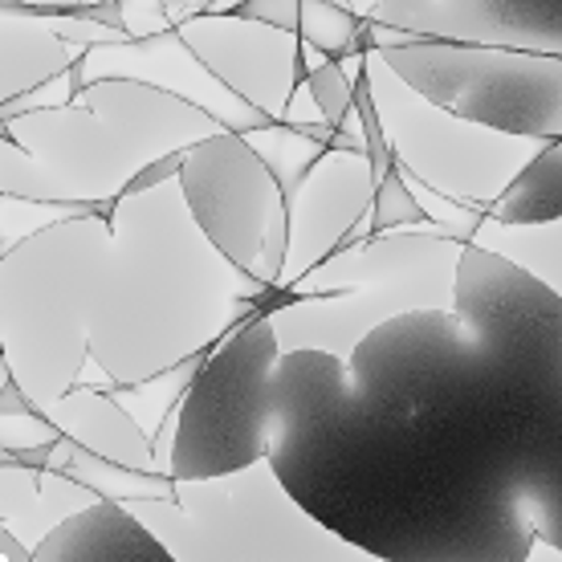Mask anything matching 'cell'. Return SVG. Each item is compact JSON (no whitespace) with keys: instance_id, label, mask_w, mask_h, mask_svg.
<instances>
[{"instance_id":"e0dca14e","label":"cell","mask_w":562,"mask_h":562,"mask_svg":"<svg viewBox=\"0 0 562 562\" xmlns=\"http://www.w3.org/2000/svg\"><path fill=\"white\" fill-rule=\"evenodd\" d=\"M90 49L61 37L37 9L0 0V102L74 70Z\"/></svg>"},{"instance_id":"2e32d148","label":"cell","mask_w":562,"mask_h":562,"mask_svg":"<svg viewBox=\"0 0 562 562\" xmlns=\"http://www.w3.org/2000/svg\"><path fill=\"white\" fill-rule=\"evenodd\" d=\"M33 562H176L151 526L119 497H99L33 547Z\"/></svg>"},{"instance_id":"836d02e7","label":"cell","mask_w":562,"mask_h":562,"mask_svg":"<svg viewBox=\"0 0 562 562\" xmlns=\"http://www.w3.org/2000/svg\"><path fill=\"white\" fill-rule=\"evenodd\" d=\"M335 4H347V9H351V0H335Z\"/></svg>"},{"instance_id":"9c48e42d","label":"cell","mask_w":562,"mask_h":562,"mask_svg":"<svg viewBox=\"0 0 562 562\" xmlns=\"http://www.w3.org/2000/svg\"><path fill=\"white\" fill-rule=\"evenodd\" d=\"M452 310L509 380L562 395V297L547 281L464 240Z\"/></svg>"},{"instance_id":"83f0119b","label":"cell","mask_w":562,"mask_h":562,"mask_svg":"<svg viewBox=\"0 0 562 562\" xmlns=\"http://www.w3.org/2000/svg\"><path fill=\"white\" fill-rule=\"evenodd\" d=\"M119 13L131 37H155V33L176 29V13L168 9V0H119Z\"/></svg>"},{"instance_id":"8992f818","label":"cell","mask_w":562,"mask_h":562,"mask_svg":"<svg viewBox=\"0 0 562 562\" xmlns=\"http://www.w3.org/2000/svg\"><path fill=\"white\" fill-rule=\"evenodd\" d=\"M278 359L269 310H257L204 355L176 416L171 477H216L269 457Z\"/></svg>"},{"instance_id":"52a82bcc","label":"cell","mask_w":562,"mask_h":562,"mask_svg":"<svg viewBox=\"0 0 562 562\" xmlns=\"http://www.w3.org/2000/svg\"><path fill=\"white\" fill-rule=\"evenodd\" d=\"M383 57L449 111L514 135L562 139V57L457 42L395 45Z\"/></svg>"},{"instance_id":"44dd1931","label":"cell","mask_w":562,"mask_h":562,"mask_svg":"<svg viewBox=\"0 0 562 562\" xmlns=\"http://www.w3.org/2000/svg\"><path fill=\"white\" fill-rule=\"evenodd\" d=\"M200 363H204V355H200V359H188V363L168 367V371H159V375H151V380H143V383L114 387V395H119V404L143 424V432L155 440V436L164 432V424L180 412L183 395H188V387L196 380Z\"/></svg>"},{"instance_id":"d6a6232c","label":"cell","mask_w":562,"mask_h":562,"mask_svg":"<svg viewBox=\"0 0 562 562\" xmlns=\"http://www.w3.org/2000/svg\"><path fill=\"white\" fill-rule=\"evenodd\" d=\"M375 4H380V0H351V9H355L359 16H363V21L371 16V9H375Z\"/></svg>"},{"instance_id":"277c9868","label":"cell","mask_w":562,"mask_h":562,"mask_svg":"<svg viewBox=\"0 0 562 562\" xmlns=\"http://www.w3.org/2000/svg\"><path fill=\"white\" fill-rule=\"evenodd\" d=\"M176 562H359L380 559L326 526L290 490L273 457L216 473L176 477L171 493L127 502Z\"/></svg>"},{"instance_id":"f546056e","label":"cell","mask_w":562,"mask_h":562,"mask_svg":"<svg viewBox=\"0 0 562 562\" xmlns=\"http://www.w3.org/2000/svg\"><path fill=\"white\" fill-rule=\"evenodd\" d=\"M240 16H254V21H266V25L278 29H294L302 21V0H240Z\"/></svg>"},{"instance_id":"5b68a950","label":"cell","mask_w":562,"mask_h":562,"mask_svg":"<svg viewBox=\"0 0 562 562\" xmlns=\"http://www.w3.org/2000/svg\"><path fill=\"white\" fill-rule=\"evenodd\" d=\"M363 86L380 114L395 168L408 180L428 183L436 192L481 212H490L509 183L521 176V168L550 143L449 111L445 102L416 90L375 45H367Z\"/></svg>"},{"instance_id":"9a60e30c","label":"cell","mask_w":562,"mask_h":562,"mask_svg":"<svg viewBox=\"0 0 562 562\" xmlns=\"http://www.w3.org/2000/svg\"><path fill=\"white\" fill-rule=\"evenodd\" d=\"M78 82H99V78H135V82H151L168 94L196 102L200 111H209L212 119H221L225 131H254L261 123H273L257 111L254 102H245L225 82L216 78L204 57L183 42L176 29L155 33V37H131L119 45H94L90 54L74 66Z\"/></svg>"},{"instance_id":"484cf974","label":"cell","mask_w":562,"mask_h":562,"mask_svg":"<svg viewBox=\"0 0 562 562\" xmlns=\"http://www.w3.org/2000/svg\"><path fill=\"white\" fill-rule=\"evenodd\" d=\"M306 86L314 90V99H318L323 114L330 119V127H338V123H342V114L351 111L355 94H359V82H355L351 74L342 70V61H338V57L323 61L318 70H310L306 74Z\"/></svg>"},{"instance_id":"d6986e66","label":"cell","mask_w":562,"mask_h":562,"mask_svg":"<svg viewBox=\"0 0 562 562\" xmlns=\"http://www.w3.org/2000/svg\"><path fill=\"white\" fill-rule=\"evenodd\" d=\"M473 245H485L493 254L518 261L562 297V216L547 225H502V221L485 216L473 233Z\"/></svg>"},{"instance_id":"d4e9b609","label":"cell","mask_w":562,"mask_h":562,"mask_svg":"<svg viewBox=\"0 0 562 562\" xmlns=\"http://www.w3.org/2000/svg\"><path fill=\"white\" fill-rule=\"evenodd\" d=\"M416 225H432L424 216L420 200L412 192L408 176L400 168L383 171L380 188H375V209H371V228L375 233H387V228H416Z\"/></svg>"},{"instance_id":"5bb4252c","label":"cell","mask_w":562,"mask_h":562,"mask_svg":"<svg viewBox=\"0 0 562 562\" xmlns=\"http://www.w3.org/2000/svg\"><path fill=\"white\" fill-rule=\"evenodd\" d=\"M367 21L408 29L420 42L562 57V0H380Z\"/></svg>"},{"instance_id":"ffe728a7","label":"cell","mask_w":562,"mask_h":562,"mask_svg":"<svg viewBox=\"0 0 562 562\" xmlns=\"http://www.w3.org/2000/svg\"><path fill=\"white\" fill-rule=\"evenodd\" d=\"M245 139L254 143L257 155H261L269 164V171L278 176L285 200L297 196V188H302V180L310 176V168L330 151V139L314 135V131L290 127L285 119H273V123H261V127L245 131Z\"/></svg>"},{"instance_id":"f1b7e54d","label":"cell","mask_w":562,"mask_h":562,"mask_svg":"<svg viewBox=\"0 0 562 562\" xmlns=\"http://www.w3.org/2000/svg\"><path fill=\"white\" fill-rule=\"evenodd\" d=\"M285 123H290V127H302V131H314V135H323V139H335V127H330V119L323 114V106H318V99H314V90L306 86V78H302L297 90L290 94Z\"/></svg>"},{"instance_id":"cb8c5ba5","label":"cell","mask_w":562,"mask_h":562,"mask_svg":"<svg viewBox=\"0 0 562 562\" xmlns=\"http://www.w3.org/2000/svg\"><path fill=\"white\" fill-rule=\"evenodd\" d=\"M57 436H61V428L42 408L0 412V452H9V457H21V461L45 469L54 457Z\"/></svg>"},{"instance_id":"8fae6325","label":"cell","mask_w":562,"mask_h":562,"mask_svg":"<svg viewBox=\"0 0 562 562\" xmlns=\"http://www.w3.org/2000/svg\"><path fill=\"white\" fill-rule=\"evenodd\" d=\"M457 290V266H432L395 273V278L363 281L355 290L338 294H306L281 297L269 306L273 330H278L281 355L285 351H326L351 359L375 326L392 323L412 310H445L452 306Z\"/></svg>"},{"instance_id":"30bf717a","label":"cell","mask_w":562,"mask_h":562,"mask_svg":"<svg viewBox=\"0 0 562 562\" xmlns=\"http://www.w3.org/2000/svg\"><path fill=\"white\" fill-rule=\"evenodd\" d=\"M42 412H49L61 428L45 469H61V473L94 485L102 497H119V502L171 493L176 477L159 469L155 440L119 404L114 387L78 383L74 392H66Z\"/></svg>"},{"instance_id":"7c38bea8","label":"cell","mask_w":562,"mask_h":562,"mask_svg":"<svg viewBox=\"0 0 562 562\" xmlns=\"http://www.w3.org/2000/svg\"><path fill=\"white\" fill-rule=\"evenodd\" d=\"M380 171L367 151H330L310 168L297 196L290 200V249L278 278V294L302 281L314 266L338 254L351 240L371 237V209H375Z\"/></svg>"},{"instance_id":"6da1fadb","label":"cell","mask_w":562,"mask_h":562,"mask_svg":"<svg viewBox=\"0 0 562 562\" xmlns=\"http://www.w3.org/2000/svg\"><path fill=\"white\" fill-rule=\"evenodd\" d=\"M111 228L90 359L114 387L200 359L257 310L278 306L273 285L249 278L209 240L180 176L123 192L111 209Z\"/></svg>"},{"instance_id":"7402d4cb","label":"cell","mask_w":562,"mask_h":562,"mask_svg":"<svg viewBox=\"0 0 562 562\" xmlns=\"http://www.w3.org/2000/svg\"><path fill=\"white\" fill-rule=\"evenodd\" d=\"M297 33H302V42L318 45L330 57L367 49V21L347 4H335V0H302Z\"/></svg>"},{"instance_id":"3957f363","label":"cell","mask_w":562,"mask_h":562,"mask_svg":"<svg viewBox=\"0 0 562 562\" xmlns=\"http://www.w3.org/2000/svg\"><path fill=\"white\" fill-rule=\"evenodd\" d=\"M221 119L196 102L135 78H99L70 106L0 119V135L54 171L66 200L114 209L147 164L221 135Z\"/></svg>"},{"instance_id":"ba28073f","label":"cell","mask_w":562,"mask_h":562,"mask_svg":"<svg viewBox=\"0 0 562 562\" xmlns=\"http://www.w3.org/2000/svg\"><path fill=\"white\" fill-rule=\"evenodd\" d=\"M180 188L200 228L237 269L278 290L290 249V200L240 131H221L183 151Z\"/></svg>"},{"instance_id":"ac0fdd59","label":"cell","mask_w":562,"mask_h":562,"mask_svg":"<svg viewBox=\"0 0 562 562\" xmlns=\"http://www.w3.org/2000/svg\"><path fill=\"white\" fill-rule=\"evenodd\" d=\"M502 225H547L562 216V139H550L490 209Z\"/></svg>"},{"instance_id":"4fadbf2b","label":"cell","mask_w":562,"mask_h":562,"mask_svg":"<svg viewBox=\"0 0 562 562\" xmlns=\"http://www.w3.org/2000/svg\"><path fill=\"white\" fill-rule=\"evenodd\" d=\"M176 33L266 119H285L302 74V33L240 13H188Z\"/></svg>"},{"instance_id":"1f68e13d","label":"cell","mask_w":562,"mask_h":562,"mask_svg":"<svg viewBox=\"0 0 562 562\" xmlns=\"http://www.w3.org/2000/svg\"><path fill=\"white\" fill-rule=\"evenodd\" d=\"M212 4H216V0H168V9L176 13V21L188 13H209Z\"/></svg>"},{"instance_id":"7a4b0ae2","label":"cell","mask_w":562,"mask_h":562,"mask_svg":"<svg viewBox=\"0 0 562 562\" xmlns=\"http://www.w3.org/2000/svg\"><path fill=\"white\" fill-rule=\"evenodd\" d=\"M111 212H82L0 254V367L33 408L78 387L111 257Z\"/></svg>"},{"instance_id":"4dcf8cb0","label":"cell","mask_w":562,"mask_h":562,"mask_svg":"<svg viewBox=\"0 0 562 562\" xmlns=\"http://www.w3.org/2000/svg\"><path fill=\"white\" fill-rule=\"evenodd\" d=\"M4 4H29V9H82V4H99V0H4Z\"/></svg>"},{"instance_id":"4316f807","label":"cell","mask_w":562,"mask_h":562,"mask_svg":"<svg viewBox=\"0 0 562 562\" xmlns=\"http://www.w3.org/2000/svg\"><path fill=\"white\" fill-rule=\"evenodd\" d=\"M78 90H82L78 70H66V74H57V78H49V82L25 90V94H16V99H4L0 102V119H13V114H29V111H54V106H70V102L78 99Z\"/></svg>"},{"instance_id":"603a6c76","label":"cell","mask_w":562,"mask_h":562,"mask_svg":"<svg viewBox=\"0 0 562 562\" xmlns=\"http://www.w3.org/2000/svg\"><path fill=\"white\" fill-rule=\"evenodd\" d=\"M82 212H111V209L82 204V200H29V196L0 192V254L21 245L33 233H42V228L66 221V216H82Z\"/></svg>"}]
</instances>
